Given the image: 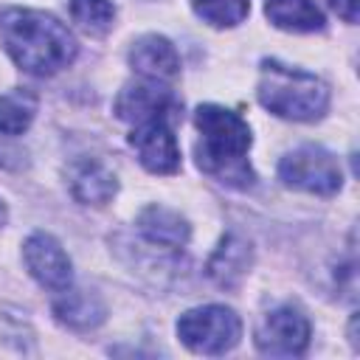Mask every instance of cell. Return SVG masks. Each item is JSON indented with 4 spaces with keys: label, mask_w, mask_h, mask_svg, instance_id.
Instances as JSON below:
<instances>
[{
    "label": "cell",
    "mask_w": 360,
    "mask_h": 360,
    "mask_svg": "<svg viewBox=\"0 0 360 360\" xmlns=\"http://www.w3.org/2000/svg\"><path fill=\"white\" fill-rule=\"evenodd\" d=\"M115 115L127 124H146V121H169V115H174L180 110L174 93L169 87H163L155 79H138L121 87V93L115 96L112 104Z\"/></svg>",
    "instance_id": "ba28073f"
},
{
    "label": "cell",
    "mask_w": 360,
    "mask_h": 360,
    "mask_svg": "<svg viewBox=\"0 0 360 360\" xmlns=\"http://www.w3.org/2000/svg\"><path fill=\"white\" fill-rule=\"evenodd\" d=\"M194 127L200 132L197 166L219 183L236 188L253 186L256 174L248 163L253 135L248 121L222 104H200L194 112Z\"/></svg>",
    "instance_id": "7a4b0ae2"
},
{
    "label": "cell",
    "mask_w": 360,
    "mask_h": 360,
    "mask_svg": "<svg viewBox=\"0 0 360 360\" xmlns=\"http://www.w3.org/2000/svg\"><path fill=\"white\" fill-rule=\"evenodd\" d=\"M278 180L287 188H295L304 194L332 197L343 186V169L329 149L304 143L278 160Z\"/></svg>",
    "instance_id": "5b68a950"
},
{
    "label": "cell",
    "mask_w": 360,
    "mask_h": 360,
    "mask_svg": "<svg viewBox=\"0 0 360 360\" xmlns=\"http://www.w3.org/2000/svg\"><path fill=\"white\" fill-rule=\"evenodd\" d=\"M177 338L194 354H228L242 340V318L225 304L191 307L177 318Z\"/></svg>",
    "instance_id": "277c9868"
},
{
    "label": "cell",
    "mask_w": 360,
    "mask_h": 360,
    "mask_svg": "<svg viewBox=\"0 0 360 360\" xmlns=\"http://www.w3.org/2000/svg\"><path fill=\"white\" fill-rule=\"evenodd\" d=\"M326 3H329V8H332L340 20H346V22H357L360 0H326Z\"/></svg>",
    "instance_id": "d6986e66"
},
{
    "label": "cell",
    "mask_w": 360,
    "mask_h": 360,
    "mask_svg": "<svg viewBox=\"0 0 360 360\" xmlns=\"http://www.w3.org/2000/svg\"><path fill=\"white\" fill-rule=\"evenodd\" d=\"M309 338H312L309 318L298 307L284 304L270 309L259 321L253 343L267 357H301L309 346Z\"/></svg>",
    "instance_id": "8992f818"
},
{
    "label": "cell",
    "mask_w": 360,
    "mask_h": 360,
    "mask_svg": "<svg viewBox=\"0 0 360 360\" xmlns=\"http://www.w3.org/2000/svg\"><path fill=\"white\" fill-rule=\"evenodd\" d=\"M135 228L143 236V242H149L152 248H163V250H180L191 239L188 219L180 211L166 208L160 202L141 208L135 217Z\"/></svg>",
    "instance_id": "30bf717a"
},
{
    "label": "cell",
    "mask_w": 360,
    "mask_h": 360,
    "mask_svg": "<svg viewBox=\"0 0 360 360\" xmlns=\"http://www.w3.org/2000/svg\"><path fill=\"white\" fill-rule=\"evenodd\" d=\"M191 8L214 28H233L248 17L250 0H191Z\"/></svg>",
    "instance_id": "ac0fdd59"
},
{
    "label": "cell",
    "mask_w": 360,
    "mask_h": 360,
    "mask_svg": "<svg viewBox=\"0 0 360 360\" xmlns=\"http://www.w3.org/2000/svg\"><path fill=\"white\" fill-rule=\"evenodd\" d=\"M70 20L82 31L104 37L115 25V6L112 0H70Z\"/></svg>",
    "instance_id": "e0dca14e"
},
{
    "label": "cell",
    "mask_w": 360,
    "mask_h": 360,
    "mask_svg": "<svg viewBox=\"0 0 360 360\" xmlns=\"http://www.w3.org/2000/svg\"><path fill=\"white\" fill-rule=\"evenodd\" d=\"M51 312H53V318H56L62 326H68V329H73V332H90V329H96V326L104 323V318H107V304L101 301L98 292H93V290H79V287L70 284L68 290L56 292V298H53V304H51Z\"/></svg>",
    "instance_id": "5bb4252c"
},
{
    "label": "cell",
    "mask_w": 360,
    "mask_h": 360,
    "mask_svg": "<svg viewBox=\"0 0 360 360\" xmlns=\"http://www.w3.org/2000/svg\"><path fill=\"white\" fill-rule=\"evenodd\" d=\"M37 115V98L25 87L0 93V135H22Z\"/></svg>",
    "instance_id": "2e32d148"
},
{
    "label": "cell",
    "mask_w": 360,
    "mask_h": 360,
    "mask_svg": "<svg viewBox=\"0 0 360 360\" xmlns=\"http://www.w3.org/2000/svg\"><path fill=\"white\" fill-rule=\"evenodd\" d=\"M129 146L135 149L141 166L152 174H174L180 169V146L169 121L138 124L129 135Z\"/></svg>",
    "instance_id": "9c48e42d"
},
{
    "label": "cell",
    "mask_w": 360,
    "mask_h": 360,
    "mask_svg": "<svg viewBox=\"0 0 360 360\" xmlns=\"http://www.w3.org/2000/svg\"><path fill=\"white\" fill-rule=\"evenodd\" d=\"M253 267V248L248 239H242L239 233H225L219 239V245L214 248V253L208 256L205 264V276L222 287V290H233L245 281V276Z\"/></svg>",
    "instance_id": "4fadbf2b"
},
{
    "label": "cell",
    "mask_w": 360,
    "mask_h": 360,
    "mask_svg": "<svg viewBox=\"0 0 360 360\" xmlns=\"http://www.w3.org/2000/svg\"><path fill=\"white\" fill-rule=\"evenodd\" d=\"M6 222H8V208H6V202L0 200V228H3Z\"/></svg>",
    "instance_id": "ffe728a7"
},
{
    "label": "cell",
    "mask_w": 360,
    "mask_h": 360,
    "mask_svg": "<svg viewBox=\"0 0 360 360\" xmlns=\"http://www.w3.org/2000/svg\"><path fill=\"white\" fill-rule=\"evenodd\" d=\"M264 14L276 28L292 34H312L323 31L326 25V17L315 0H267Z\"/></svg>",
    "instance_id": "9a60e30c"
},
{
    "label": "cell",
    "mask_w": 360,
    "mask_h": 360,
    "mask_svg": "<svg viewBox=\"0 0 360 360\" xmlns=\"http://www.w3.org/2000/svg\"><path fill=\"white\" fill-rule=\"evenodd\" d=\"M22 264L42 290L62 292L73 284L70 256L65 253L62 242L45 231H37L22 242Z\"/></svg>",
    "instance_id": "52a82bcc"
},
{
    "label": "cell",
    "mask_w": 360,
    "mask_h": 360,
    "mask_svg": "<svg viewBox=\"0 0 360 360\" xmlns=\"http://www.w3.org/2000/svg\"><path fill=\"white\" fill-rule=\"evenodd\" d=\"M256 98L278 118L309 124L323 118L329 110V84L301 68L284 65L278 59H262Z\"/></svg>",
    "instance_id": "3957f363"
},
{
    "label": "cell",
    "mask_w": 360,
    "mask_h": 360,
    "mask_svg": "<svg viewBox=\"0 0 360 360\" xmlns=\"http://www.w3.org/2000/svg\"><path fill=\"white\" fill-rule=\"evenodd\" d=\"M132 70L141 79H155V82H169L180 73V53L172 45V39L160 34H143L129 45L127 53Z\"/></svg>",
    "instance_id": "8fae6325"
},
{
    "label": "cell",
    "mask_w": 360,
    "mask_h": 360,
    "mask_svg": "<svg viewBox=\"0 0 360 360\" xmlns=\"http://www.w3.org/2000/svg\"><path fill=\"white\" fill-rule=\"evenodd\" d=\"M68 186H70V194L76 202L96 205V208L107 205L118 194V177L112 174V169H107L96 158L73 160L68 169Z\"/></svg>",
    "instance_id": "7c38bea8"
},
{
    "label": "cell",
    "mask_w": 360,
    "mask_h": 360,
    "mask_svg": "<svg viewBox=\"0 0 360 360\" xmlns=\"http://www.w3.org/2000/svg\"><path fill=\"white\" fill-rule=\"evenodd\" d=\"M0 39L11 62L31 76H53L73 65L79 53V42L70 34V28L39 8H3Z\"/></svg>",
    "instance_id": "6da1fadb"
}]
</instances>
